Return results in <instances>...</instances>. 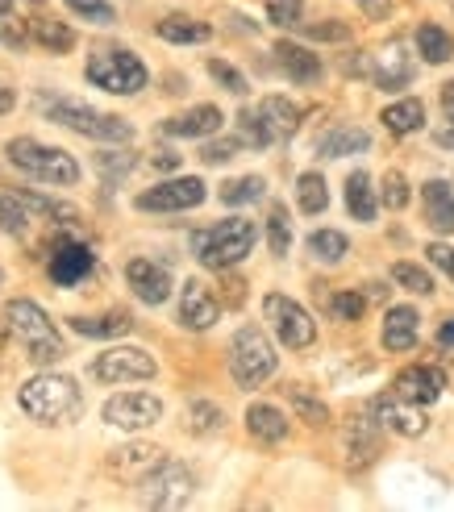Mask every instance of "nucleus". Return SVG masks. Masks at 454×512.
<instances>
[{
    "instance_id": "1",
    "label": "nucleus",
    "mask_w": 454,
    "mask_h": 512,
    "mask_svg": "<svg viewBox=\"0 0 454 512\" xmlns=\"http://www.w3.org/2000/svg\"><path fill=\"white\" fill-rule=\"evenodd\" d=\"M17 400L38 425H63L71 417H80V408H84V396L75 388V379L59 375V371H42L34 379H25Z\"/></svg>"
},
{
    "instance_id": "2",
    "label": "nucleus",
    "mask_w": 454,
    "mask_h": 512,
    "mask_svg": "<svg viewBox=\"0 0 454 512\" xmlns=\"http://www.w3.org/2000/svg\"><path fill=\"white\" fill-rule=\"evenodd\" d=\"M38 109L55 121V125H67L71 134H84V138H96V142H130L134 138V125L125 117H113V113H100L84 100H67V96H42Z\"/></svg>"
},
{
    "instance_id": "3",
    "label": "nucleus",
    "mask_w": 454,
    "mask_h": 512,
    "mask_svg": "<svg viewBox=\"0 0 454 512\" xmlns=\"http://www.w3.org/2000/svg\"><path fill=\"white\" fill-rule=\"evenodd\" d=\"M5 325H9V334L21 338L25 354H30V363H38V367L59 363V358L67 354L59 329L50 325V317L38 309L34 300H9L5 304Z\"/></svg>"
},
{
    "instance_id": "4",
    "label": "nucleus",
    "mask_w": 454,
    "mask_h": 512,
    "mask_svg": "<svg viewBox=\"0 0 454 512\" xmlns=\"http://www.w3.org/2000/svg\"><path fill=\"white\" fill-rule=\"evenodd\" d=\"M250 250H255V225H250L246 217L217 221V225L200 229V234L192 238V254H196V259L205 263L209 271H230V267H238Z\"/></svg>"
},
{
    "instance_id": "5",
    "label": "nucleus",
    "mask_w": 454,
    "mask_h": 512,
    "mask_svg": "<svg viewBox=\"0 0 454 512\" xmlns=\"http://www.w3.org/2000/svg\"><path fill=\"white\" fill-rule=\"evenodd\" d=\"M5 155H9V163H13L17 171L42 179V184L71 188L75 179H80V163H75L67 150L46 146V142H38V138H13V142L5 146Z\"/></svg>"
},
{
    "instance_id": "6",
    "label": "nucleus",
    "mask_w": 454,
    "mask_h": 512,
    "mask_svg": "<svg viewBox=\"0 0 454 512\" xmlns=\"http://www.w3.org/2000/svg\"><path fill=\"white\" fill-rule=\"evenodd\" d=\"M275 363H280V358H275L263 329L259 325H242L234 334V342H230V375H234L238 388L242 392L263 388V383L275 375Z\"/></svg>"
},
{
    "instance_id": "7",
    "label": "nucleus",
    "mask_w": 454,
    "mask_h": 512,
    "mask_svg": "<svg viewBox=\"0 0 454 512\" xmlns=\"http://www.w3.org/2000/svg\"><path fill=\"white\" fill-rule=\"evenodd\" d=\"M88 84L96 88H105L113 96H134L146 88L150 80V71L138 55H130V50H121V46H109V50H96V55L88 59Z\"/></svg>"
},
{
    "instance_id": "8",
    "label": "nucleus",
    "mask_w": 454,
    "mask_h": 512,
    "mask_svg": "<svg viewBox=\"0 0 454 512\" xmlns=\"http://www.w3.org/2000/svg\"><path fill=\"white\" fill-rule=\"evenodd\" d=\"M192 492H196V475L184 463H167V458L155 471H146L138 479V504L142 508H163V512L184 508L192 500Z\"/></svg>"
},
{
    "instance_id": "9",
    "label": "nucleus",
    "mask_w": 454,
    "mask_h": 512,
    "mask_svg": "<svg viewBox=\"0 0 454 512\" xmlns=\"http://www.w3.org/2000/svg\"><path fill=\"white\" fill-rule=\"evenodd\" d=\"M263 313L275 329V338H280L288 350H309L317 342V321L313 313L305 309V304H296L292 296H280V292H271L263 300Z\"/></svg>"
},
{
    "instance_id": "10",
    "label": "nucleus",
    "mask_w": 454,
    "mask_h": 512,
    "mask_svg": "<svg viewBox=\"0 0 454 512\" xmlns=\"http://www.w3.org/2000/svg\"><path fill=\"white\" fill-rule=\"evenodd\" d=\"M92 375L100 383H146L159 375V363L142 346H109L105 354H96Z\"/></svg>"
},
{
    "instance_id": "11",
    "label": "nucleus",
    "mask_w": 454,
    "mask_h": 512,
    "mask_svg": "<svg viewBox=\"0 0 454 512\" xmlns=\"http://www.w3.org/2000/svg\"><path fill=\"white\" fill-rule=\"evenodd\" d=\"M134 204L142 213H188V209H196V204H205V179H196V175L163 179V184L146 188Z\"/></svg>"
},
{
    "instance_id": "12",
    "label": "nucleus",
    "mask_w": 454,
    "mask_h": 512,
    "mask_svg": "<svg viewBox=\"0 0 454 512\" xmlns=\"http://www.w3.org/2000/svg\"><path fill=\"white\" fill-rule=\"evenodd\" d=\"M100 417H105V425H113V429L138 433V429H150V425L163 421V400L150 396V392H121V396L105 400Z\"/></svg>"
},
{
    "instance_id": "13",
    "label": "nucleus",
    "mask_w": 454,
    "mask_h": 512,
    "mask_svg": "<svg viewBox=\"0 0 454 512\" xmlns=\"http://www.w3.org/2000/svg\"><path fill=\"white\" fill-rule=\"evenodd\" d=\"M367 75H371V84H380L384 92H396V88H409L413 80V55H409V46L392 38L388 46H380L375 55H367Z\"/></svg>"
},
{
    "instance_id": "14",
    "label": "nucleus",
    "mask_w": 454,
    "mask_h": 512,
    "mask_svg": "<svg viewBox=\"0 0 454 512\" xmlns=\"http://www.w3.org/2000/svg\"><path fill=\"white\" fill-rule=\"evenodd\" d=\"M371 417H375V425L400 433V438H421V433L430 429V417L421 413V404H409L400 396H375L371 400Z\"/></svg>"
},
{
    "instance_id": "15",
    "label": "nucleus",
    "mask_w": 454,
    "mask_h": 512,
    "mask_svg": "<svg viewBox=\"0 0 454 512\" xmlns=\"http://www.w3.org/2000/svg\"><path fill=\"white\" fill-rule=\"evenodd\" d=\"M217 317H221V300L213 296V288L205 284V279H188V284L180 288V325L205 334V329L217 325Z\"/></svg>"
},
{
    "instance_id": "16",
    "label": "nucleus",
    "mask_w": 454,
    "mask_h": 512,
    "mask_svg": "<svg viewBox=\"0 0 454 512\" xmlns=\"http://www.w3.org/2000/svg\"><path fill=\"white\" fill-rule=\"evenodd\" d=\"M125 284L134 288L142 304H163L171 296V271L155 259H130L125 263Z\"/></svg>"
},
{
    "instance_id": "17",
    "label": "nucleus",
    "mask_w": 454,
    "mask_h": 512,
    "mask_svg": "<svg viewBox=\"0 0 454 512\" xmlns=\"http://www.w3.org/2000/svg\"><path fill=\"white\" fill-rule=\"evenodd\" d=\"M442 388H446V371H438V367H405L392 379V396L421 404V408L434 404L442 396Z\"/></svg>"
},
{
    "instance_id": "18",
    "label": "nucleus",
    "mask_w": 454,
    "mask_h": 512,
    "mask_svg": "<svg viewBox=\"0 0 454 512\" xmlns=\"http://www.w3.org/2000/svg\"><path fill=\"white\" fill-rule=\"evenodd\" d=\"M92 263L96 259L84 242H59L55 254H50V279H55L59 288H75L92 271Z\"/></svg>"
},
{
    "instance_id": "19",
    "label": "nucleus",
    "mask_w": 454,
    "mask_h": 512,
    "mask_svg": "<svg viewBox=\"0 0 454 512\" xmlns=\"http://www.w3.org/2000/svg\"><path fill=\"white\" fill-rule=\"evenodd\" d=\"M221 109L217 105H196V109H188V113H180V117H167L163 121V134L167 138H213L217 130H221Z\"/></svg>"
},
{
    "instance_id": "20",
    "label": "nucleus",
    "mask_w": 454,
    "mask_h": 512,
    "mask_svg": "<svg viewBox=\"0 0 454 512\" xmlns=\"http://www.w3.org/2000/svg\"><path fill=\"white\" fill-rule=\"evenodd\" d=\"M275 63L284 67L292 84H317L321 80V59L300 42H275Z\"/></svg>"
},
{
    "instance_id": "21",
    "label": "nucleus",
    "mask_w": 454,
    "mask_h": 512,
    "mask_svg": "<svg viewBox=\"0 0 454 512\" xmlns=\"http://www.w3.org/2000/svg\"><path fill=\"white\" fill-rule=\"evenodd\" d=\"M417 334H421L417 309H409V304H396V309H388V317H384V350L405 354V350L417 346Z\"/></svg>"
},
{
    "instance_id": "22",
    "label": "nucleus",
    "mask_w": 454,
    "mask_h": 512,
    "mask_svg": "<svg viewBox=\"0 0 454 512\" xmlns=\"http://www.w3.org/2000/svg\"><path fill=\"white\" fill-rule=\"evenodd\" d=\"M421 204H425V221L438 234H454V188L446 179H430V184L421 188Z\"/></svg>"
},
{
    "instance_id": "23",
    "label": "nucleus",
    "mask_w": 454,
    "mask_h": 512,
    "mask_svg": "<svg viewBox=\"0 0 454 512\" xmlns=\"http://www.w3.org/2000/svg\"><path fill=\"white\" fill-rule=\"evenodd\" d=\"M159 463H163V450H159V446L138 442V446H121V450H113L109 471H113V475H121V479H142L146 471H155Z\"/></svg>"
},
{
    "instance_id": "24",
    "label": "nucleus",
    "mask_w": 454,
    "mask_h": 512,
    "mask_svg": "<svg viewBox=\"0 0 454 512\" xmlns=\"http://www.w3.org/2000/svg\"><path fill=\"white\" fill-rule=\"evenodd\" d=\"M246 429H250V438L275 446V442L288 438V417H284V408H275V404H250L246 408Z\"/></svg>"
},
{
    "instance_id": "25",
    "label": "nucleus",
    "mask_w": 454,
    "mask_h": 512,
    "mask_svg": "<svg viewBox=\"0 0 454 512\" xmlns=\"http://www.w3.org/2000/svg\"><path fill=\"white\" fill-rule=\"evenodd\" d=\"M259 117H263V125L271 130V142L292 138L300 130V109L292 105L288 96H267L263 105H259Z\"/></svg>"
},
{
    "instance_id": "26",
    "label": "nucleus",
    "mask_w": 454,
    "mask_h": 512,
    "mask_svg": "<svg viewBox=\"0 0 454 512\" xmlns=\"http://www.w3.org/2000/svg\"><path fill=\"white\" fill-rule=\"evenodd\" d=\"M71 329L80 338H121V334H130L134 329V317L125 313V309H109L105 317H71Z\"/></svg>"
},
{
    "instance_id": "27",
    "label": "nucleus",
    "mask_w": 454,
    "mask_h": 512,
    "mask_svg": "<svg viewBox=\"0 0 454 512\" xmlns=\"http://www.w3.org/2000/svg\"><path fill=\"white\" fill-rule=\"evenodd\" d=\"M346 213L355 221H375V213H380V196H375L367 171H355L346 179Z\"/></svg>"
},
{
    "instance_id": "28",
    "label": "nucleus",
    "mask_w": 454,
    "mask_h": 512,
    "mask_svg": "<svg viewBox=\"0 0 454 512\" xmlns=\"http://www.w3.org/2000/svg\"><path fill=\"white\" fill-rule=\"evenodd\" d=\"M371 146V134L367 130H355V125H338L330 130L321 142H317V155L321 159H346V155H359V150Z\"/></svg>"
},
{
    "instance_id": "29",
    "label": "nucleus",
    "mask_w": 454,
    "mask_h": 512,
    "mask_svg": "<svg viewBox=\"0 0 454 512\" xmlns=\"http://www.w3.org/2000/svg\"><path fill=\"white\" fill-rule=\"evenodd\" d=\"M155 34L171 46H200V42H209L213 38V25L205 21H192V17H163L155 25Z\"/></svg>"
},
{
    "instance_id": "30",
    "label": "nucleus",
    "mask_w": 454,
    "mask_h": 512,
    "mask_svg": "<svg viewBox=\"0 0 454 512\" xmlns=\"http://www.w3.org/2000/svg\"><path fill=\"white\" fill-rule=\"evenodd\" d=\"M13 200L21 204V209H30V213H38V217H46V221H55V225H80V209H71V204H63V200H50V196H42V192L17 188Z\"/></svg>"
},
{
    "instance_id": "31",
    "label": "nucleus",
    "mask_w": 454,
    "mask_h": 512,
    "mask_svg": "<svg viewBox=\"0 0 454 512\" xmlns=\"http://www.w3.org/2000/svg\"><path fill=\"white\" fill-rule=\"evenodd\" d=\"M30 38L50 50V55H67V50L75 46V34H71V25L67 21H55V17H34L30 21Z\"/></svg>"
},
{
    "instance_id": "32",
    "label": "nucleus",
    "mask_w": 454,
    "mask_h": 512,
    "mask_svg": "<svg viewBox=\"0 0 454 512\" xmlns=\"http://www.w3.org/2000/svg\"><path fill=\"white\" fill-rule=\"evenodd\" d=\"M425 125V105L421 100H396V105L384 109V130L405 138V134H417Z\"/></svg>"
},
{
    "instance_id": "33",
    "label": "nucleus",
    "mask_w": 454,
    "mask_h": 512,
    "mask_svg": "<svg viewBox=\"0 0 454 512\" xmlns=\"http://www.w3.org/2000/svg\"><path fill=\"white\" fill-rule=\"evenodd\" d=\"M417 55L425 59V63H446V59H454V38L442 30V25H434V21H425L421 30H417Z\"/></svg>"
},
{
    "instance_id": "34",
    "label": "nucleus",
    "mask_w": 454,
    "mask_h": 512,
    "mask_svg": "<svg viewBox=\"0 0 454 512\" xmlns=\"http://www.w3.org/2000/svg\"><path fill=\"white\" fill-rule=\"evenodd\" d=\"M346 450H350V467H367L380 454V438H375V421H359L346 433Z\"/></svg>"
},
{
    "instance_id": "35",
    "label": "nucleus",
    "mask_w": 454,
    "mask_h": 512,
    "mask_svg": "<svg viewBox=\"0 0 454 512\" xmlns=\"http://www.w3.org/2000/svg\"><path fill=\"white\" fill-rule=\"evenodd\" d=\"M296 200H300V213H309V217L325 213V209H330V192H325V179H321L317 171H305V175L296 179Z\"/></svg>"
},
{
    "instance_id": "36",
    "label": "nucleus",
    "mask_w": 454,
    "mask_h": 512,
    "mask_svg": "<svg viewBox=\"0 0 454 512\" xmlns=\"http://www.w3.org/2000/svg\"><path fill=\"white\" fill-rule=\"evenodd\" d=\"M309 254L321 263H342L350 254V242H346V234H338V229H317V234H309Z\"/></svg>"
},
{
    "instance_id": "37",
    "label": "nucleus",
    "mask_w": 454,
    "mask_h": 512,
    "mask_svg": "<svg viewBox=\"0 0 454 512\" xmlns=\"http://www.w3.org/2000/svg\"><path fill=\"white\" fill-rule=\"evenodd\" d=\"M267 184H263V175H242V179H230V184H221V200L230 204V209H238V204H255L263 200Z\"/></svg>"
},
{
    "instance_id": "38",
    "label": "nucleus",
    "mask_w": 454,
    "mask_h": 512,
    "mask_svg": "<svg viewBox=\"0 0 454 512\" xmlns=\"http://www.w3.org/2000/svg\"><path fill=\"white\" fill-rule=\"evenodd\" d=\"M267 246L275 259H284L288 246H292V221H288V209L284 204H271V217H267Z\"/></svg>"
},
{
    "instance_id": "39",
    "label": "nucleus",
    "mask_w": 454,
    "mask_h": 512,
    "mask_svg": "<svg viewBox=\"0 0 454 512\" xmlns=\"http://www.w3.org/2000/svg\"><path fill=\"white\" fill-rule=\"evenodd\" d=\"M288 400H292V408H296V417H300V421H309L313 429H325V425H330V408H325L321 400H313L305 388H296V383H292V388H288Z\"/></svg>"
},
{
    "instance_id": "40",
    "label": "nucleus",
    "mask_w": 454,
    "mask_h": 512,
    "mask_svg": "<svg viewBox=\"0 0 454 512\" xmlns=\"http://www.w3.org/2000/svg\"><path fill=\"white\" fill-rule=\"evenodd\" d=\"M392 279L405 292H417V296H430L434 292V275L425 271V267H417V263H396L392 267Z\"/></svg>"
},
{
    "instance_id": "41",
    "label": "nucleus",
    "mask_w": 454,
    "mask_h": 512,
    "mask_svg": "<svg viewBox=\"0 0 454 512\" xmlns=\"http://www.w3.org/2000/svg\"><path fill=\"white\" fill-rule=\"evenodd\" d=\"M305 17V0H267V21L280 30H296Z\"/></svg>"
},
{
    "instance_id": "42",
    "label": "nucleus",
    "mask_w": 454,
    "mask_h": 512,
    "mask_svg": "<svg viewBox=\"0 0 454 512\" xmlns=\"http://www.w3.org/2000/svg\"><path fill=\"white\" fill-rule=\"evenodd\" d=\"M67 9L75 17H84L92 25H113L117 21V9L109 5V0H67Z\"/></svg>"
},
{
    "instance_id": "43",
    "label": "nucleus",
    "mask_w": 454,
    "mask_h": 512,
    "mask_svg": "<svg viewBox=\"0 0 454 512\" xmlns=\"http://www.w3.org/2000/svg\"><path fill=\"white\" fill-rule=\"evenodd\" d=\"M25 229H30V213H25L13 196H0V234L21 238Z\"/></svg>"
},
{
    "instance_id": "44",
    "label": "nucleus",
    "mask_w": 454,
    "mask_h": 512,
    "mask_svg": "<svg viewBox=\"0 0 454 512\" xmlns=\"http://www.w3.org/2000/svg\"><path fill=\"white\" fill-rule=\"evenodd\" d=\"M238 130H242V142H250V146H255V150L271 146V130H267V125H263L259 109H242V113H238Z\"/></svg>"
},
{
    "instance_id": "45",
    "label": "nucleus",
    "mask_w": 454,
    "mask_h": 512,
    "mask_svg": "<svg viewBox=\"0 0 454 512\" xmlns=\"http://www.w3.org/2000/svg\"><path fill=\"white\" fill-rule=\"evenodd\" d=\"M209 75L225 88V92H234V96H246L250 92V84H246V75L238 71V67H230L225 59H209Z\"/></svg>"
},
{
    "instance_id": "46",
    "label": "nucleus",
    "mask_w": 454,
    "mask_h": 512,
    "mask_svg": "<svg viewBox=\"0 0 454 512\" xmlns=\"http://www.w3.org/2000/svg\"><path fill=\"white\" fill-rule=\"evenodd\" d=\"M296 30H305V38H313V42H346L350 38V25L346 21H317V25L300 21Z\"/></svg>"
},
{
    "instance_id": "47",
    "label": "nucleus",
    "mask_w": 454,
    "mask_h": 512,
    "mask_svg": "<svg viewBox=\"0 0 454 512\" xmlns=\"http://www.w3.org/2000/svg\"><path fill=\"white\" fill-rule=\"evenodd\" d=\"M188 417H192V429L196 433H213V429H221V408L217 404H209V400H196L192 408H188Z\"/></svg>"
},
{
    "instance_id": "48",
    "label": "nucleus",
    "mask_w": 454,
    "mask_h": 512,
    "mask_svg": "<svg viewBox=\"0 0 454 512\" xmlns=\"http://www.w3.org/2000/svg\"><path fill=\"white\" fill-rule=\"evenodd\" d=\"M375 196H384L388 209H405V204H409V179L400 171H388L384 175V192H375Z\"/></svg>"
},
{
    "instance_id": "49",
    "label": "nucleus",
    "mask_w": 454,
    "mask_h": 512,
    "mask_svg": "<svg viewBox=\"0 0 454 512\" xmlns=\"http://www.w3.org/2000/svg\"><path fill=\"white\" fill-rule=\"evenodd\" d=\"M96 167H100V175H105V179H121L125 171L134 167V155H125V150H100Z\"/></svg>"
},
{
    "instance_id": "50",
    "label": "nucleus",
    "mask_w": 454,
    "mask_h": 512,
    "mask_svg": "<svg viewBox=\"0 0 454 512\" xmlns=\"http://www.w3.org/2000/svg\"><path fill=\"white\" fill-rule=\"evenodd\" d=\"M330 309H334V317H338V321H363L367 300H363L359 292H338Z\"/></svg>"
},
{
    "instance_id": "51",
    "label": "nucleus",
    "mask_w": 454,
    "mask_h": 512,
    "mask_svg": "<svg viewBox=\"0 0 454 512\" xmlns=\"http://www.w3.org/2000/svg\"><path fill=\"white\" fill-rule=\"evenodd\" d=\"M242 150V138H217V142H205V150H200V159H205L209 167L217 163H230L234 155Z\"/></svg>"
},
{
    "instance_id": "52",
    "label": "nucleus",
    "mask_w": 454,
    "mask_h": 512,
    "mask_svg": "<svg viewBox=\"0 0 454 512\" xmlns=\"http://www.w3.org/2000/svg\"><path fill=\"white\" fill-rule=\"evenodd\" d=\"M442 109H446V121H450V125L434 130V142L454 150V80H450V84H442Z\"/></svg>"
},
{
    "instance_id": "53",
    "label": "nucleus",
    "mask_w": 454,
    "mask_h": 512,
    "mask_svg": "<svg viewBox=\"0 0 454 512\" xmlns=\"http://www.w3.org/2000/svg\"><path fill=\"white\" fill-rule=\"evenodd\" d=\"M425 254H430V263H434V267L450 279V284H454V246H450V242H434Z\"/></svg>"
},
{
    "instance_id": "54",
    "label": "nucleus",
    "mask_w": 454,
    "mask_h": 512,
    "mask_svg": "<svg viewBox=\"0 0 454 512\" xmlns=\"http://www.w3.org/2000/svg\"><path fill=\"white\" fill-rule=\"evenodd\" d=\"M359 5H363V13L375 17V21H384V17L392 13V0H359Z\"/></svg>"
},
{
    "instance_id": "55",
    "label": "nucleus",
    "mask_w": 454,
    "mask_h": 512,
    "mask_svg": "<svg viewBox=\"0 0 454 512\" xmlns=\"http://www.w3.org/2000/svg\"><path fill=\"white\" fill-rule=\"evenodd\" d=\"M13 105H17V92L13 88H0V117H5Z\"/></svg>"
},
{
    "instance_id": "56",
    "label": "nucleus",
    "mask_w": 454,
    "mask_h": 512,
    "mask_svg": "<svg viewBox=\"0 0 454 512\" xmlns=\"http://www.w3.org/2000/svg\"><path fill=\"white\" fill-rule=\"evenodd\" d=\"M155 167H163V171L171 167V171H175V167H180V155H167V150H159V155H155Z\"/></svg>"
},
{
    "instance_id": "57",
    "label": "nucleus",
    "mask_w": 454,
    "mask_h": 512,
    "mask_svg": "<svg viewBox=\"0 0 454 512\" xmlns=\"http://www.w3.org/2000/svg\"><path fill=\"white\" fill-rule=\"evenodd\" d=\"M438 342H442V346H454V321H446V325L438 329Z\"/></svg>"
},
{
    "instance_id": "58",
    "label": "nucleus",
    "mask_w": 454,
    "mask_h": 512,
    "mask_svg": "<svg viewBox=\"0 0 454 512\" xmlns=\"http://www.w3.org/2000/svg\"><path fill=\"white\" fill-rule=\"evenodd\" d=\"M5 342H9V325H5V317H0V350H5Z\"/></svg>"
},
{
    "instance_id": "59",
    "label": "nucleus",
    "mask_w": 454,
    "mask_h": 512,
    "mask_svg": "<svg viewBox=\"0 0 454 512\" xmlns=\"http://www.w3.org/2000/svg\"><path fill=\"white\" fill-rule=\"evenodd\" d=\"M13 9V0H0V13H9Z\"/></svg>"
},
{
    "instance_id": "60",
    "label": "nucleus",
    "mask_w": 454,
    "mask_h": 512,
    "mask_svg": "<svg viewBox=\"0 0 454 512\" xmlns=\"http://www.w3.org/2000/svg\"><path fill=\"white\" fill-rule=\"evenodd\" d=\"M0 284H5V271H0Z\"/></svg>"
}]
</instances>
